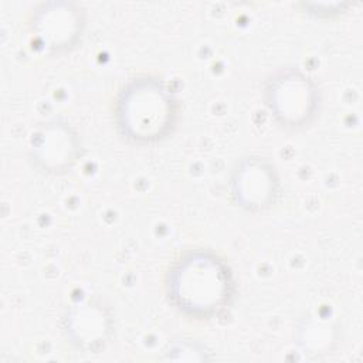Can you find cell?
Masks as SVG:
<instances>
[{
  "instance_id": "1",
  "label": "cell",
  "mask_w": 363,
  "mask_h": 363,
  "mask_svg": "<svg viewBox=\"0 0 363 363\" xmlns=\"http://www.w3.org/2000/svg\"><path fill=\"white\" fill-rule=\"evenodd\" d=\"M164 282L172 306L194 320H210L221 315L235 294L231 268L210 250L182 254L170 265Z\"/></svg>"
},
{
  "instance_id": "2",
  "label": "cell",
  "mask_w": 363,
  "mask_h": 363,
  "mask_svg": "<svg viewBox=\"0 0 363 363\" xmlns=\"http://www.w3.org/2000/svg\"><path fill=\"white\" fill-rule=\"evenodd\" d=\"M180 106L170 86L157 75L129 78L118 91L113 118L119 135L145 146L166 139L179 121Z\"/></svg>"
},
{
  "instance_id": "3",
  "label": "cell",
  "mask_w": 363,
  "mask_h": 363,
  "mask_svg": "<svg viewBox=\"0 0 363 363\" xmlns=\"http://www.w3.org/2000/svg\"><path fill=\"white\" fill-rule=\"evenodd\" d=\"M264 101L281 128L301 130L316 119L322 96L319 86L306 72L295 65H286L267 77Z\"/></svg>"
},
{
  "instance_id": "4",
  "label": "cell",
  "mask_w": 363,
  "mask_h": 363,
  "mask_svg": "<svg viewBox=\"0 0 363 363\" xmlns=\"http://www.w3.org/2000/svg\"><path fill=\"white\" fill-rule=\"evenodd\" d=\"M279 176L275 166L265 157L251 155L241 157L230 176L233 201L248 213L271 208L279 196Z\"/></svg>"
},
{
  "instance_id": "5",
  "label": "cell",
  "mask_w": 363,
  "mask_h": 363,
  "mask_svg": "<svg viewBox=\"0 0 363 363\" xmlns=\"http://www.w3.org/2000/svg\"><path fill=\"white\" fill-rule=\"evenodd\" d=\"M28 27L41 48L50 52H62L81 38L85 13L74 1H44L33 9Z\"/></svg>"
},
{
  "instance_id": "6",
  "label": "cell",
  "mask_w": 363,
  "mask_h": 363,
  "mask_svg": "<svg viewBox=\"0 0 363 363\" xmlns=\"http://www.w3.org/2000/svg\"><path fill=\"white\" fill-rule=\"evenodd\" d=\"M81 139L64 119L41 123L30 136L28 157L34 167L47 174H62L79 159Z\"/></svg>"
},
{
  "instance_id": "7",
  "label": "cell",
  "mask_w": 363,
  "mask_h": 363,
  "mask_svg": "<svg viewBox=\"0 0 363 363\" xmlns=\"http://www.w3.org/2000/svg\"><path fill=\"white\" fill-rule=\"evenodd\" d=\"M65 333L71 342L86 352L105 346L111 336L112 319L108 309L95 301L75 305L64 318Z\"/></svg>"
}]
</instances>
